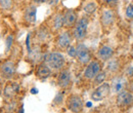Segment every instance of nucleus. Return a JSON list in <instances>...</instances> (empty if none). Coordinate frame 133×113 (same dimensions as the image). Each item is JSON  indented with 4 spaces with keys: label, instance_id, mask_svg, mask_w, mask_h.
<instances>
[{
    "label": "nucleus",
    "instance_id": "33",
    "mask_svg": "<svg viewBox=\"0 0 133 113\" xmlns=\"http://www.w3.org/2000/svg\"><path fill=\"white\" fill-rule=\"evenodd\" d=\"M34 3H36V4H41V3H44V2H46L47 0H33Z\"/></svg>",
    "mask_w": 133,
    "mask_h": 113
},
{
    "label": "nucleus",
    "instance_id": "7",
    "mask_svg": "<svg viewBox=\"0 0 133 113\" xmlns=\"http://www.w3.org/2000/svg\"><path fill=\"white\" fill-rule=\"evenodd\" d=\"M76 49H77V56H76V58H77V60L82 65H87L91 61V59H92L91 52H90L89 49L85 44H83V43H78Z\"/></svg>",
    "mask_w": 133,
    "mask_h": 113
},
{
    "label": "nucleus",
    "instance_id": "22",
    "mask_svg": "<svg viewBox=\"0 0 133 113\" xmlns=\"http://www.w3.org/2000/svg\"><path fill=\"white\" fill-rule=\"evenodd\" d=\"M12 3H14L12 0H0V7L8 10L12 7Z\"/></svg>",
    "mask_w": 133,
    "mask_h": 113
},
{
    "label": "nucleus",
    "instance_id": "3",
    "mask_svg": "<svg viewBox=\"0 0 133 113\" xmlns=\"http://www.w3.org/2000/svg\"><path fill=\"white\" fill-rule=\"evenodd\" d=\"M66 107L72 113H81L84 108V101L79 95L73 94L66 99Z\"/></svg>",
    "mask_w": 133,
    "mask_h": 113
},
{
    "label": "nucleus",
    "instance_id": "24",
    "mask_svg": "<svg viewBox=\"0 0 133 113\" xmlns=\"http://www.w3.org/2000/svg\"><path fill=\"white\" fill-rule=\"evenodd\" d=\"M125 16L128 20H133V3H130L125 10Z\"/></svg>",
    "mask_w": 133,
    "mask_h": 113
},
{
    "label": "nucleus",
    "instance_id": "15",
    "mask_svg": "<svg viewBox=\"0 0 133 113\" xmlns=\"http://www.w3.org/2000/svg\"><path fill=\"white\" fill-rule=\"evenodd\" d=\"M24 19L27 23L34 24L37 20V7L36 5H29L25 13H24Z\"/></svg>",
    "mask_w": 133,
    "mask_h": 113
},
{
    "label": "nucleus",
    "instance_id": "23",
    "mask_svg": "<svg viewBox=\"0 0 133 113\" xmlns=\"http://www.w3.org/2000/svg\"><path fill=\"white\" fill-rule=\"evenodd\" d=\"M14 40H15V37L12 34L8 35L6 40H5V46H6V51H9V49H11L12 46V43H14Z\"/></svg>",
    "mask_w": 133,
    "mask_h": 113
},
{
    "label": "nucleus",
    "instance_id": "27",
    "mask_svg": "<svg viewBox=\"0 0 133 113\" xmlns=\"http://www.w3.org/2000/svg\"><path fill=\"white\" fill-rule=\"evenodd\" d=\"M68 55L73 57V58H76V56H77V49H76V47L75 46H69L68 47Z\"/></svg>",
    "mask_w": 133,
    "mask_h": 113
},
{
    "label": "nucleus",
    "instance_id": "10",
    "mask_svg": "<svg viewBox=\"0 0 133 113\" xmlns=\"http://www.w3.org/2000/svg\"><path fill=\"white\" fill-rule=\"evenodd\" d=\"M115 21H116V13L114 11V9L107 8L101 13L100 22H101L102 27H105V28L112 27L114 25Z\"/></svg>",
    "mask_w": 133,
    "mask_h": 113
},
{
    "label": "nucleus",
    "instance_id": "30",
    "mask_svg": "<svg viewBox=\"0 0 133 113\" xmlns=\"http://www.w3.org/2000/svg\"><path fill=\"white\" fill-rule=\"evenodd\" d=\"M26 44H27V49H28V51H29V53L31 52V46H30V34H28V36H27V40H26Z\"/></svg>",
    "mask_w": 133,
    "mask_h": 113
},
{
    "label": "nucleus",
    "instance_id": "11",
    "mask_svg": "<svg viewBox=\"0 0 133 113\" xmlns=\"http://www.w3.org/2000/svg\"><path fill=\"white\" fill-rule=\"evenodd\" d=\"M72 39H73V34H71L69 31H64L57 36L56 44L59 49H66L69 46H71Z\"/></svg>",
    "mask_w": 133,
    "mask_h": 113
},
{
    "label": "nucleus",
    "instance_id": "29",
    "mask_svg": "<svg viewBox=\"0 0 133 113\" xmlns=\"http://www.w3.org/2000/svg\"><path fill=\"white\" fill-rule=\"evenodd\" d=\"M125 76L128 78H133V66H129L125 70Z\"/></svg>",
    "mask_w": 133,
    "mask_h": 113
},
{
    "label": "nucleus",
    "instance_id": "2",
    "mask_svg": "<svg viewBox=\"0 0 133 113\" xmlns=\"http://www.w3.org/2000/svg\"><path fill=\"white\" fill-rule=\"evenodd\" d=\"M88 26H89V19L86 16H82L81 19H79L76 23V25L74 26L73 29V37L78 40L81 41L87 35L88 31Z\"/></svg>",
    "mask_w": 133,
    "mask_h": 113
},
{
    "label": "nucleus",
    "instance_id": "14",
    "mask_svg": "<svg viewBox=\"0 0 133 113\" xmlns=\"http://www.w3.org/2000/svg\"><path fill=\"white\" fill-rule=\"evenodd\" d=\"M72 82V75L69 70H62L57 76V85L62 88L68 87Z\"/></svg>",
    "mask_w": 133,
    "mask_h": 113
},
{
    "label": "nucleus",
    "instance_id": "6",
    "mask_svg": "<svg viewBox=\"0 0 133 113\" xmlns=\"http://www.w3.org/2000/svg\"><path fill=\"white\" fill-rule=\"evenodd\" d=\"M117 105L120 108H127L133 105V94L129 90H124L117 96Z\"/></svg>",
    "mask_w": 133,
    "mask_h": 113
},
{
    "label": "nucleus",
    "instance_id": "1",
    "mask_svg": "<svg viewBox=\"0 0 133 113\" xmlns=\"http://www.w3.org/2000/svg\"><path fill=\"white\" fill-rule=\"evenodd\" d=\"M44 63L47 65L52 71H58L65 67L66 59H65L64 55L61 52H50L45 57Z\"/></svg>",
    "mask_w": 133,
    "mask_h": 113
},
{
    "label": "nucleus",
    "instance_id": "17",
    "mask_svg": "<svg viewBox=\"0 0 133 113\" xmlns=\"http://www.w3.org/2000/svg\"><path fill=\"white\" fill-rule=\"evenodd\" d=\"M18 91H19V85L17 82H9L5 85L3 93L6 98H12L18 93Z\"/></svg>",
    "mask_w": 133,
    "mask_h": 113
},
{
    "label": "nucleus",
    "instance_id": "13",
    "mask_svg": "<svg viewBox=\"0 0 133 113\" xmlns=\"http://www.w3.org/2000/svg\"><path fill=\"white\" fill-rule=\"evenodd\" d=\"M114 49L109 45H102L97 50V58L101 62H108L114 57Z\"/></svg>",
    "mask_w": 133,
    "mask_h": 113
},
{
    "label": "nucleus",
    "instance_id": "12",
    "mask_svg": "<svg viewBox=\"0 0 133 113\" xmlns=\"http://www.w3.org/2000/svg\"><path fill=\"white\" fill-rule=\"evenodd\" d=\"M77 19H78V16H77V13L75 10L66 9L64 14V27L73 28L78 21Z\"/></svg>",
    "mask_w": 133,
    "mask_h": 113
},
{
    "label": "nucleus",
    "instance_id": "18",
    "mask_svg": "<svg viewBox=\"0 0 133 113\" xmlns=\"http://www.w3.org/2000/svg\"><path fill=\"white\" fill-rule=\"evenodd\" d=\"M64 27V14H56L52 21V28L54 31H59Z\"/></svg>",
    "mask_w": 133,
    "mask_h": 113
},
{
    "label": "nucleus",
    "instance_id": "25",
    "mask_svg": "<svg viewBox=\"0 0 133 113\" xmlns=\"http://www.w3.org/2000/svg\"><path fill=\"white\" fill-rule=\"evenodd\" d=\"M38 37L41 39V40H45L48 36V31L45 29V28H41L39 31H38Z\"/></svg>",
    "mask_w": 133,
    "mask_h": 113
},
{
    "label": "nucleus",
    "instance_id": "16",
    "mask_svg": "<svg viewBox=\"0 0 133 113\" xmlns=\"http://www.w3.org/2000/svg\"><path fill=\"white\" fill-rule=\"evenodd\" d=\"M51 72L52 70L50 69L49 67L45 63H42L38 66L37 68V71H36V76L39 78V79H46L48 78L50 75H51Z\"/></svg>",
    "mask_w": 133,
    "mask_h": 113
},
{
    "label": "nucleus",
    "instance_id": "34",
    "mask_svg": "<svg viewBox=\"0 0 133 113\" xmlns=\"http://www.w3.org/2000/svg\"><path fill=\"white\" fill-rule=\"evenodd\" d=\"M17 113H25V111H24V107L22 106V107H21V108H19V109L17 110Z\"/></svg>",
    "mask_w": 133,
    "mask_h": 113
},
{
    "label": "nucleus",
    "instance_id": "21",
    "mask_svg": "<svg viewBox=\"0 0 133 113\" xmlns=\"http://www.w3.org/2000/svg\"><path fill=\"white\" fill-rule=\"evenodd\" d=\"M105 79H107V72L100 71L99 73L93 78V83H94V85H99L101 83H103Z\"/></svg>",
    "mask_w": 133,
    "mask_h": 113
},
{
    "label": "nucleus",
    "instance_id": "26",
    "mask_svg": "<svg viewBox=\"0 0 133 113\" xmlns=\"http://www.w3.org/2000/svg\"><path fill=\"white\" fill-rule=\"evenodd\" d=\"M118 1L119 0H101V2L104 5L110 6V7H115L117 4H118Z\"/></svg>",
    "mask_w": 133,
    "mask_h": 113
},
{
    "label": "nucleus",
    "instance_id": "5",
    "mask_svg": "<svg viewBox=\"0 0 133 113\" xmlns=\"http://www.w3.org/2000/svg\"><path fill=\"white\" fill-rule=\"evenodd\" d=\"M101 71V65H100L99 61L97 60H91L84 70V77L88 80L93 79L98 73Z\"/></svg>",
    "mask_w": 133,
    "mask_h": 113
},
{
    "label": "nucleus",
    "instance_id": "19",
    "mask_svg": "<svg viewBox=\"0 0 133 113\" xmlns=\"http://www.w3.org/2000/svg\"><path fill=\"white\" fill-rule=\"evenodd\" d=\"M96 9H97V4H96L95 2H93V1L86 3L83 7V10L87 15H92V14H94V13L96 11Z\"/></svg>",
    "mask_w": 133,
    "mask_h": 113
},
{
    "label": "nucleus",
    "instance_id": "4",
    "mask_svg": "<svg viewBox=\"0 0 133 113\" xmlns=\"http://www.w3.org/2000/svg\"><path fill=\"white\" fill-rule=\"evenodd\" d=\"M111 84L108 82H103L99 84L91 94V100L94 102H100L104 100L111 94Z\"/></svg>",
    "mask_w": 133,
    "mask_h": 113
},
{
    "label": "nucleus",
    "instance_id": "20",
    "mask_svg": "<svg viewBox=\"0 0 133 113\" xmlns=\"http://www.w3.org/2000/svg\"><path fill=\"white\" fill-rule=\"evenodd\" d=\"M119 68H120L119 61H118L117 59L112 58V59L109 61V63H108V70H109L110 72H112V73H116L117 71L119 70Z\"/></svg>",
    "mask_w": 133,
    "mask_h": 113
},
{
    "label": "nucleus",
    "instance_id": "32",
    "mask_svg": "<svg viewBox=\"0 0 133 113\" xmlns=\"http://www.w3.org/2000/svg\"><path fill=\"white\" fill-rule=\"evenodd\" d=\"M128 90H129L131 93H133V78H132V80L128 83Z\"/></svg>",
    "mask_w": 133,
    "mask_h": 113
},
{
    "label": "nucleus",
    "instance_id": "35",
    "mask_svg": "<svg viewBox=\"0 0 133 113\" xmlns=\"http://www.w3.org/2000/svg\"><path fill=\"white\" fill-rule=\"evenodd\" d=\"M31 93H32V94H38V90H37V88H32V90H31Z\"/></svg>",
    "mask_w": 133,
    "mask_h": 113
},
{
    "label": "nucleus",
    "instance_id": "9",
    "mask_svg": "<svg viewBox=\"0 0 133 113\" xmlns=\"http://www.w3.org/2000/svg\"><path fill=\"white\" fill-rule=\"evenodd\" d=\"M16 64L14 61H6L0 66V75L5 79H11L16 74Z\"/></svg>",
    "mask_w": 133,
    "mask_h": 113
},
{
    "label": "nucleus",
    "instance_id": "31",
    "mask_svg": "<svg viewBox=\"0 0 133 113\" xmlns=\"http://www.w3.org/2000/svg\"><path fill=\"white\" fill-rule=\"evenodd\" d=\"M47 2H48V4L49 5H56L57 3H58V0H47Z\"/></svg>",
    "mask_w": 133,
    "mask_h": 113
},
{
    "label": "nucleus",
    "instance_id": "28",
    "mask_svg": "<svg viewBox=\"0 0 133 113\" xmlns=\"http://www.w3.org/2000/svg\"><path fill=\"white\" fill-rule=\"evenodd\" d=\"M63 100H64L63 94H57L56 97L54 98V100H53V104H55V105H59V104L63 103Z\"/></svg>",
    "mask_w": 133,
    "mask_h": 113
},
{
    "label": "nucleus",
    "instance_id": "8",
    "mask_svg": "<svg viewBox=\"0 0 133 113\" xmlns=\"http://www.w3.org/2000/svg\"><path fill=\"white\" fill-rule=\"evenodd\" d=\"M127 77L125 75H117L112 79V83H111V91L114 94H119L122 91L125 90V87L128 85L127 84Z\"/></svg>",
    "mask_w": 133,
    "mask_h": 113
},
{
    "label": "nucleus",
    "instance_id": "36",
    "mask_svg": "<svg viewBox=\"0 0 133 113\" xmlns=\"http://www.w3.org/2000/svg\"><path fill=\"white\" fill-rule=\"evenodd\" d=\"M131 50H132V53H133V45H132V49H131Z\"/></svg>",
    "mask_w": 133,
    "mask_h": 113
}]
</instances>
